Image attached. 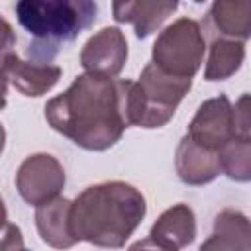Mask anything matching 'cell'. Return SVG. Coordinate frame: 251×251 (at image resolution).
<instances>
[{"mask_svg": "<svg viewBox=\"0 0 251 251\" xmlns=\"http://www.w3.org/2000/svg\"><path fill=\"white\" fill-rule=\"evenodd\" d=\"M14 12L20 25L33 37L27 47L29 61L49 63L61 45L75 41L94 24L98 6L88 0H22Z\"/></svg>", "mask_w": 251, "mask_h": 251, "instance_id": "3957f363", "label": "cell"}, {"mask_svg": "<svg viewBox=\"0 0 251 251\" xmlns=\"http://www.w3.org/2000/svg\"><path fill=\"white\" fill-rule=\"evenodd\" d=\"M243 59H245V45L241 41L214 37L208 49L204 78L210 82L227 80L241 69Z\"/></svg>", "mask_w": 251, "mask_h": 251, "instance_id": "9a60e30c", "label": "cell"}, {"mask_svg": "<svg viewBox=\"0 0 251 251\" xmlns=\"http://www.w3.org/2000/svg\"><path fill=\"white\" fill-rule=\"evenodd\" d=\"M198 251H231L227 245H224L218 237H214V235H210L202 245H200V249Z\"/></svg>", "mask_w": 251, "mask_h": 251, "instance_id": "44dd1931", "label": "cell"}, {"mask_svg": "<svg viewBox=\"0 0 251 251\" xmlns=\"http://www.w3.org/2000/svg\"><path fill=\"white\" fill-rule=\"evenodd\" d=\"M231 112L235 139H251V92H243L235 100Z\"/></svg>", "mask_w": 251, "mask_h": 251, "instance_id": "ac0fdd59", "label": "cell"}, {"mask_svg": "<svg viewBox=\"0 0 251 251\" xmlns=\"http://www.w3.org/2000/svg\"><path fill=\"white\" fill-rule=\"evenodd\" d=\"M178 8L176 2H114V20L131 24L139 39L157 31L163 22Z\"/></svg>", "mask_w": 251, "mask_h": 251, "instance_id": "4fadbf2b", "label": "cell"}, {"mask_svg": "<svg viewBox=\"0 0 251 251\" xmlns=\"http://www.w3.org/2000/svg\"><path fill=\"white\" fill-rule=\"evenodd\" d=\"M145 196L122 180L84 188L71 206V231L76 241L120 249L145 218Z\"/></svg>", "mask_w": 251, "mask_h": 251, "instance_id": "7a4b0ae2", "label": "cell"}, {"mask_svg": "<svg viewBox=\"0 0 251 251\" xmlns=\"http://www.w3.org/2000/svg\"><path fill=\"white\" fill-rule=\"evenodd\" d=\"M175 169L184 184L190 186L208 184L222 173L220 153L210 151L198 145L196 141H192L188 135H184L175 153Z\"/></svg>", "mask_w": 251, "mask_h": 251, "instance_id": "30bf717a", "label": "cell"}, {"mask_svg": "<svg viewBox=\"0 0 251 251\" xmlns=\"http://www.w3.org/2000/svg\"><path fill=\"white\" fill-rule=\"evenodd\" d=\"M212 235L231 251H251V220L239 210H222L214 218Z\"/></svg>", "mask_w": 251, "mask_h": 251, "instance_id": "2e32d148", "label": "cell"}, {"mask_svg": "<svg viewBox=\"0 0 251 251\" xmlns=\"http://www.w3.org/2000/svg\"><path fill=\"white\" fill-rule=\"evenodd\" d=\"M16 188L27 204L39 208L59 198L65 188V169L49 153L29 155L18 167Z\"/></svg>", "mask_w": 251, "mask_h": 251, "instance_id": "8992f818", "label": "cell"}, {"mask_svg": "<svg viewBox=\"0 0 251 251\" xmlns=\"http://www.w3.org/2000/svg\"><path fill=\"white\" fill-rule=\"evenodd\" d=\"M127 251H178V249L171 247V245H167V243H163V241H159V239H155L151 235H147V237L131 243L127 247Z\"/></svg>", "mask_w": 251, "mask_h": 251, "instance_id": "ffe728a7", "label": "cell"}, {"mask_svg": "<svg viewBox=\"0 0 251 251\" xmlns=\"http://www.w3.org/2000/svg\"><path fill=\"white\" fill-rule=\"evenodd\" d=\"M22 233L20 227L6 222L4 237H2V251H22Z\"/></svg>", "mask_w": 251, "mask_h": 251, "instance_id": "d6986e66", "label": "cell"}, {"mask_svg": "<svg viewBox=\"0 0 251 251\" xmlns=\"http://www.w3.org/2000/svg\"><path fill=\"white\" fill-rule=\"evenodd\" d=\"M222 173L235 182H251V139H233L220 151Z\"/></svg>", "mask_w": 251, "mask_h": 251, "instance_id": "e0dca14e", "label": "cell"}, {"mask_svg": "<svg viewBox=\"0 0 251 251\" xmlns=\"http://www.w3.org/2000/svg\"><path fill=\"white\" fill-rule=\"evenodd\" d=\"M73 202L59 196L35 210V227L43 243L55 249H69L78 243L71 231Z\"/></svg>", "mask_w": 251, "mask_h": 251, "instance_id": "7c38bea8", "label": "cell"}, {"mask_svg": "<svg viewBox=\"0 0 251 251\" xmlns=\"http://www.w3.org/2000/svg\"><path fill=\"white\" fill-rule=\"evenodd\" d=\"M190 86L192 80L171 76L149 61L143 67L137 82H126V110L129 127L137 126L155 129L167 126L182 98L188 94Z\"/></svg>", "mask_w": 251, "mask_h": 251, "instance_id": "277c9868", "label": "cell"}, {"mask_svg": "<svg viewBox=\"0 0 251 251\" xmlns=\"http://www.w3.org/2000/svg\"><path fill=\"white\" fill-rule=\"evenodd\" d=\"M127 61V39L120 27H102L80 51V65L86 73L114 78Z\"/></svg>", "mask_w": 251, "mask_h": 251, "instance_id": "ba28073f", "label": "cell"}, {"mask_svg": "<svg viewBox=\"0 0 251 251\" xmlns=\"http://www.w3.org/2000/svg\"><path fill=\"white\" fill-rule=\"evenodd\" d=\"M61 67L51 63L22 61L14 51L2 53L4 86L12 84L24 96H41L49 92L61 78Z\"/></svg>", "mask_w": 251, "mask_h": 251, "instance_id": "9c48e42d", "label": "cell"}, {"mask_svg": "<svg viewBox=\"0 0 251 251\" xmlns=\"http://www.w3.org/2000/svg\"><path fill=\"white\" fill-rule=\"evenodd\" d=\"M206 27L214 37L245 41L251 37V2L249 0H218L206 14Z\"/></svg>", "mask_w": 251, "mask_h": 251, "instance_id": "8fae6325", "label": "cell"}, {"mask_svg": "<svg viewBox=\"0 0 251 251\" xmlns=\"http://www.w3.org/2000/svg\"><path fill=\"white\" fill-rule=\"evenodd\" d=\"M22 251H27V249H22Z\"/></svg>", "mask_w": 251, "mask_h": 251, "instance_id": "7402d4cb", "label": "cell"}, {"mask_svg": "<svg viewBox=\"0 0 251 251\" xmlns=\"http://www.w3.org/2000/svg\"><path fill=\"white\" fill-rule=\"evenodd\" d=\"M204 33L196 20L178 18L169 24L155 39L151 63L163 73L192 80L204 61Z\"/></svg>", "mask_w": 251, "mask_h": 251, "instance_id": "5b68a950", "label": "cell"}, {"mask_svg": "<svg viewBox=\"0 0 251 251\" xmlns=\"http://www.w3.org/2000/svg\"><path fill=\"white\" fill-rule=\"evenodd\" d=\"M231 102L226 94L204 100L188 124L186 135L210 151H222L235 139Z\"/></svg>", "mask_w": 251, "mask_h": 251, "instance_id": "52a82bcc", "label": "cell"}, {"mask_svg": "<svg viewBox=\"0 0 251 251\" xmlns=\"http://www.w3.org/2000/svg\"><path fill=\"white\" fill-rule=\"evenodd\" d=\"M126 82L82 73L59 96L47 100V124L86 151H106L116 145L127 124Z\"/></svg>", "mask_w": 251, "mask_h": 251, "instance_id": "6da1fadb", "label": "cell"}, {"mask_svg": "<svg viewBox=\"0 0 251 251\" xmlns=\"http://www.w3.org/2000/svg\"><path fill=\"white\" fill-rule=\"evenodd\" d=\"M149 235L176 249L190 245L196 237V218L192 208L188 204H175L167 208L151 226Z\"/></svg>", "mask_w": 251, "mask_h": 251, "instance_id": "5bb4252c", "label": "cell"}]
</instances>
